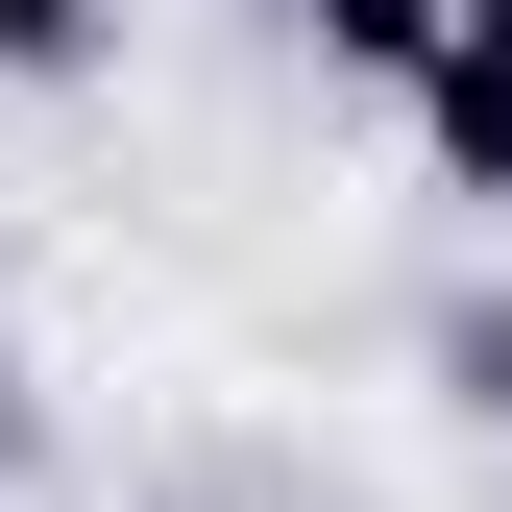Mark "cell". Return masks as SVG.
Instances as JSON below:
<instances>
[{"label":"cell","instance_id":"6da1fadb","mask_svg":"<svg viewBox=\"0 0 512 512\" xmlns=\"http://www.w3.org/2000/svg\"><path fill=\"white\" fill-rule=\"evenodd\" d=\"M415 171H439L464 220H512V0L439 25V74H415Z\"/></svg>","mask_w":512,"mask_h":512},{"label":"cell","instance_id":"7a4b0ae2","mask_svg":"<svg viewBox=\"0 0 512 512\" xmlns=\"http://www.w3.org/2000/svg\"><path fill=\"white\" fill-rule=\"evenodd\" d=\"M439 25H464V0H317V74H366V98H415V74H439Z\"/></svg>","mask_w":512,"mask_h":512},{"label":"cell","instance_id":"3957f363","mask_svg":"<svg viewBox=\"0 0 512 512\" xmlns=\"http://www.w3.org/2000/svg\"><path fill=\"white\" fill-rule=\"evenodd\" d=\"M98 49H122V0H0V74H25V98H74Z\"/></svg>","mask_w":512,"mask_h":512}]
</instances>
